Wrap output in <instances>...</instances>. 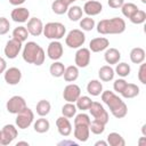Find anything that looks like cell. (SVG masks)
Masks as SVG:
<instances>
[{
  "instance_id": "obj_29",
  "label": "cell",
  "mask_w": 146,
  "mask_h": 146,
  "mask_svg": "<svg viewBox=\"0 0 146 146\" xmlns=\"http://www.w3.org/2000/svg\"><path fill=\"white\" fill-rule=\"evenodd\" d=\"M33 128H34V131H36L38 133H44L49 130L50 128V123L47 119H44V116H41L40 119H38L34 124H33Z\"/></svg>"
},
{
  "instance_id": "obj_14",
  "label": "cell",
  "mask_w": 146,
  "mask_h": 146,
  "mask_svg": "<svg viewBox=\"0 0 146 146\" xmlns=\"http://www.w3.org/2000/svg\"><path fill=\"white\" fill-rule=\"evenodd\" d=\"M5 81L10 86H16L22 80V72L17 67H9L5 71Z\"/></svg>"
},
{
  "instance_id": "obj_51",
  "label": "cell",
  "mask_w": 146,
  "mask_h": 146,
  "mask_svg": "<svg viewBox=\"0 0 146 146\" xmlns=\"http://www.w3.org/2000/svg\"><path fill=\"white\" fill-rule=\"evenodd\" d=\"M62 1H63V2L65 3V5H67V6L70 7V6H71V5L73 3V2H75L76 0H62Z\"/></svg>"
},
{
  "instance_id": "obj_39",
  "label": "cell",
  "mask_w": 146,
  "mask_h": 146,
  "mask_svg": "<svg viewBox=\"0 0 146 146\" xmlns=\"http://www.w3.org/2000/svg\"><path fill=\"white\" fill-rule=\"evenodd\" d=\"M105 125H106V124H104V123H102V122H99V121L94 120L92 122H90L89 129H90V131H91L94 135H102V133L105 131Z\"/></svg>"
},
{
  "instance_id": "obj_22",
  "label": "cell",
  "mask_w": 146,
  "mask_h": 146,
  "mask_svg": "<svg viewBox=\"0 0 146 146\" xmlns=\"http://www.w3.org/2000/svg\"><path fill=\"white\" fill-rule=\"evenodd\" d=\"M114 74H115V72L111 65H104L98 71V76H99L100 81H103V82L112 81L114 79Z\"/></svg>"
},
{
  "instance_id": "obj_33",
  "label": "cell",
  "mask_w": 146,
  "mask_h": 146,
  "mask_svg": "<svg viewBox=\"0 0 146 146\" xmlns=\"http://www.w3.org/2000/svg\"><path fill=\"white\" fill-rule=\"evenodd\" d=\"M75 103H76V104H75L76 108H78V110H81V111L83 112V111L89 110V107H90L91 104H92V100H91V98H90L89 96H80V97L76 99Z\"/></svg>"
},
{
  "instance_id": "obj_35",
  "label": "cell",
  "mask_w": 146,
  "mask_h": 146,
  "mask_svg": "<svg viewBox=\"0 0 146 146\" xmlns=\"http://www.w3.org/2000/svg\"><path fill=\"white\" fill-rule=\"evenodd\" d=\"M116 66H115V70H114V72L119 75V76H121V78H125V76H128L129 74H130V72H131V67H130V65L129 64H127V63H117V64H115Z\"/></svg>"
},
{
  "instance_id": "obj_12",
  "label": "cell",
  "mask_w": 146,
  "mask_h": 146,
  "mask_svg": "<svg viewBox=\"0 0 146 146\" xmlns=\"http://www.w3.org/2000/svg\"><path fill=\"white\" fill-rule=\"evenodd\" d=\"M80 96H81V89L75 83H70L64 88L63 98L68 103H75Z\"/></svg>"
},
{
  "instance_id": "obj_1",
  "label": "cell",
  "mask_w": 146,
  "mask_h": 146,
  "mask_svg": "<svg viewBox=\"0 0 146 146\" xmlns=\"http://www.w3.org/2000/svg\"><path fill=\"white\" fill-rule=\"evenodd\" d=\"M100 96H102V100L104 102V104H106L108 106V108H110V111L114 117L122 119L127 115V113H128L127 104L122 100V98H120L113 91H111V90L104 91L103 90Z\"/></svg>"
},
{
  "instance_id": "obj_44",
  "label": "cell",
  "mask_w": 146,
  "mask_h": 146,
  "mask_svg": "<svg viewBox=\"0 0 146 146\" xmlns=\"http://www.w3.org/2000/svg\"><path fill=\"white\" fill-rule=\"evenodd\" d=\"M138 80L143 84H146V64L144 62L140 64L139 70H138Z\"/></svg>"
},
{
  "instance_id": "obj_10",
  "label": "cell",
  "mask_w": 146,
  "mask_h": 146,
  "mask_svg": "<svg viewBox=\"0 0 146 146\" xmlns=\"http://www.w3.org/2000/svg\"><path fill=\"white\" fill-rule=\"evenodd\" d=\"M90 58H91V52L88 48H83V47L78 48L75 56H74L75 66L81 67V68L87 67L90 64Z\"/></svg>"
},
{
  "instance_id": "obj_53",
  "label": "cell",
  "mask_w": 146,
  "mask_h": 146,
  "mask_svg": "<svg viewBox=\"0 0 146 146\" xmlns=\"http://www.w3.org/2000/svg\"><path fill=\"white\" fill-rule=\"evenodd\" d=\"M16 145H17V146H18V145H29V143H27V141H18Z\"/></svg>"
},
{
  "instance_id": "obj_11",
  "label": "cell",
  "mask_w": 146,
  "mask_h": 146,
  "mask_svg": "<svg viewBox=\"0 0 146 146\" xmlns=\"http://www.w3.org/2000/svg\"><path fill=\"white\" fill-rule=\"evenodd\" d=\"M25 107H26V102L22 96H13L8 99L6 104L7 111L11 114H17Z\"/></svg>"
},
{
  "instance_id": "obj_20",
  "label": "cell",
  "mask_w": 146,
  "mask_h": 146,
  "mask_svg": "<svg viewBox=\"0 0 146 146\" xmlns=\"http://www.w3.org/2000/svg\"><path fill=\"white\" fill-rule=\"evenodd\" d=\"M73 135L75 137L76 140L81 141V143H86L89 139L90 136V129L89 125H84V124H74V131Z\"/></svg>"
},
{
  "instance_id": "obj_46",
  "label": "cell",
  "mask_w": 146,
  "mask_h": 146,
  "mask_svg": "<svg viewBox=\"0 0 146 146\" xmlns=\"http://www.w3.org/2000/svg\"><path fill=\"white\" fill-rule=\"evenodd\" d=\"M6 70H7V63L2 57H0V74L5 73Z\"/></svg>"
},
{
  "instance_id": "obj_24",
  "label": "cell",
  "mask_w": 146,
  "mask_h": 146,
  "mask_svg": "<svg viewBox=\"0 0 146 146\" xmlns=\"http://www.w3.org/2000/svg\"><path fill=\"white\" fill-rule=\"evenodd\" d=\"M120 94L123 98H127V99L135 98L136 96L139 95V87L135 83H127V86Z\"/></svg>"
},
{
  "instance_id": "obj_26",
  "label": "cell",
  "mask_w": 146,
  "mask_h": 146,
  "mask_svg": "<svg viewBox=\"0 0 146 146\" xmlns=\"http://www.w3.org/2000/svg\"><path fill=\"white\" fill-rule=\"evenodd\" d=\"M63 76L66 82H74L79 78V67L75 65H70L65 67Z\"/></svg>"
},
{
  "instance_id": "obj_19",
  "label": "cell",
  "mask_w": 146,
  "mask_h": 146,
  "mask_svg": "<svg viewBox=\"0 0 146 146\" xmlns=\"http://www.w3.org/2000/svg\"><path fill=\"white\" fill-rule=\"evenodd\" d=\"M103 10V5L96 0H88L83 6V13L88 16H96Z\"/></svg>"
},
{
  "instance_id": "obj_7",
  "label": "cell",
  "mask_w": 146,
  "mask_h": 146,
  "mask_svg": "<svg viewBox=\"0 0 146 146\" xmlns=\"http://www.w3.org/2000/svg\"><path fill=\"white\" fill-rule=\"evenodd\" d=\"M88 111L90 112V114L94 117V120L99 121V122H102L104 124H106L108 122V119H110L108 113H107V111L104 108V106L100 103L92 102V104H91V106L89 107Z\"/></svg>"
},
{
  "instance_id": "obj_13",
  "label": "cell",
  "mask_w": 146,
  "mask_h": 146,
  "mask_svg": "<svg viewBox=\"0 0 146 146\" xmlns=\"http://www.w3.org/2000/svg\"><path fill=\"white\" fill-rule=\"evenodd\" d=\"M64 54V48L63 44L58 40H52L47 48V55L50 59L52 60H58Z\"/></svg>"
},
{
  "instance_id": "obj_18",
  "label": "cell",
  "mask_w": 146,
  "mask_h": 146,
  "mask_svg": "<svg viewBox=\"0 0 146 146\" xmlns=\"http://www.w3.org/2000/svg\"><path fill=\"white\" fill-rule=\"evenodd\" d=\"M56 127L59 135L63 137H68L72 133V124L70 120L65 116H59L56 120Z\"/></svg>"
},
{
  "instance_id": "obj_40",
  "label": "cell",
  "mask_w": 146,
  "mask_h": 146,
  "mask_svg": "<svg viewBox=\"0 0 146 146\" xmlns=\"http://www.w3.org/2000/svg\"><path fill=\"white\" fill-rule=\"evenodd\" d=\"M129 19L133 24H137V25L138 24H143L146 21V13L144 10H141V9H138Z\"/></svg>"
},
{
  "instance_id": "obj_36",
  "label": "cell",
  "mask_w": 146,
  "mask_h": 146,
  "mask_svg": "<svg viewBox=\"0 0 146 146\" xmlns=\"http://www.w3.org/2000/svg\"><path fill=\"white\" fill-rule=\"evenodd\" d=\"M76 111H78V108H76V106L74 105V103H66L65 105H63V107H62V114H63V116H65V117H67V119H71V117H73V116H75V114H76Z\"/></svg>"
},
{
  "instance_id": "obj_4",
  "label": "cell",
  "mask_w": 146,
  "mask_h": 146,
  "mask_svg": "<svg viewBox=\"0 0 146 146\" xmlns=\"http://www.w3.org/2000/svg\"><path fill=\"white\" fill-rule=\"evenodd\" d=\"M43 35L50 40H59L65 36L66 27L59 22H49L43 25Z\"/></svg>"
},
{
  "instance_id": "obj_25",
  "label": "cell",
  "mask_w": 146,
  "mask_h": 146,
  "mask_svg": "<svg viewBox=\"0 0 146 146\" xmlns=\"http://www.w3.org/2000/svg\"><path fill=\"white\" fill-rule=\"evenodd\" d=\"M130 60L133 63V64H141L144 60H145V50L140 47H136V48H132L131 51H130Z\"/></svg>"
},
{
  "instance_id": "obj_21",
  "label": "cell",
  "mask_w": 146,
  "mask_h": 146,
  "mask_svg": "<svg viewBox=\"0 0 146 146\" xmlns=\"http://www.w3.org/2000/svg\"><path fill=\"white\" fill-rule=\"evenodd\" d=\"M104 59L110 65L117 64L121 59V52L116 48H107L104 54Z\"/></svg>"
},
{
  "instance_id": "obj_28",
  "label": "cell",
  "mask_w": 146,
  "mask_h": 146,
  "mask_svg": "<svg viewBox=\"0 0 146 146\" xmlns=\"http://www.w3.org/2000/svg\"><path fill=\"white\" fill-rule=\"evenodd\" d=\"M106 141H107V145L110 146H124L125 145V140L123 139V137L117 133V132H111L107 135L106 137Z\"/></svg>"
},
{
  "instance_id": "obj_23",
  "label": "cell",
  "mask_w": 146,
  "mask_h": 146,
  "mask_svg": "<svg viewBox=\"0 0 146 146\" xmlns=\"http://www.w3.org/2000/svg\"><path fill=\"white\" fill-rule=\"evenodd\" d=\"M87 91L91 96H99L103 92V83L99 80H90L87 84Z\"/></svg>"
},
{
  "instance_id": "obj_50",
  "label": "cell",
  "mask_w": 146,
  "mask_h": 146,
  "mask_svg": "<svg viewBox=\"0 0 146 146\" xmlns=\"http://www.w3.org/2000/svg\"><path fill=\"white\" fill-rule=\"evenodd\" d=\"M143 144H146V137H145V136L141 137V138L138 140V145H139V146H141Z\"/></svg>"
},
{
  "instance_id": "obj_5",
  "label": "cell",
  "mask_w": 146,
  "mask_h": 146,
  "mask_svg": "<svg viewBox=\"0 0 146 146\" xmlns=\"http://www.w3.org/2000/svg\"><path fill=\"white\" fill-rule=\"evenodd\" d=\"M84 42H86V34L82 32V30H79V29L71 30L65 36L66 46L72 49H78L82 47Z\"/></svg>"
},
{
  "instance_id": "obj_42",
  "label": "cell",
  "mask_w": 146,
  "mask_h": 146,
  "mask_svg": "<svg viewBox=\"0 0 146 146\" xmlns=\"http://www.w3.org/2000/svg\"><path fill=\"white\" fill-rule=\"evenodd\" d=\"M10 30V23L8 18L6 17H0V35H5L9 32Z\"/></svg>"
},
{
  "instance_id": "obj_43",
  "label": "cell",
  "mask_w": 146,
  "mask_h": 146,
  "mask_svg": "<svg viewBox=\"0 0 146 146\" xmlns=\"http://www.w3.org/2000/svg\"><path fill=\"white\" fill-rule=\"evenodd\" d=\"M127 81L123 79V78H121V79H116L115 81H114V83H113V89H114V91H116V92H121L123 89H124V87L127 86Z\"/></svg>"
},
{
  "instance_id": "obj_45",
  "label": "cell",
  "mask_w": 146,
  "mask_h": 146,
  "mask_svg": "<svg viewBox=\"0 0 146 146\" xmlns=\"http://www.w3.org/2000/svg\"><path fill=\"white\" fill-rule=\"evenodd\" d=\"M107 3L113 9H119L124 3V0H107Z\"/></svg>"
},
{
  "instance_id": "obj_32",
  "label": "cell",
  "mask_w": 146,
  "mask_h": 146,
  "mask_svg": "<svg viewBox=\"0 0 146 146\" xmlns=\"http://www.w3.org/2000/svg\"><path fill=\"white\" fill-rule=\"evenodd\" d=\"M27 36H29V31H27L26 26H17L13 31V38L19 40L21 42L26 41Z\"/></svg>"
},
{
  "instance_id": "obj_17",
  "label": "cell",
  "mask_w": 146,
  "mask_h": 146,
  "mask_svg": "<svg viewBox=\"0 0 146 146\" xmlns=\"http://www.w3.org/2000/svg\"><path fill=\"white\" fill-rule=\"evenodd\" d=\"M10 17L16 23H25L30 19V10L25 7H16L11 10Z\"/></svg>"
},
{
  "instance_id": "obj_6",
  "label": "cell",
  "mask_w": 146,
  "mask_h": 146,
  "mask_svg": "<svg viewBox=\"0 0 146 146\" xmlns=\"http://www.w3.org/2000/svg\"><path fill=\"white\" fill-rule=\"evenodd\" d=\"M16 127L18 129H27L32 123H33V120H34V113L32 112L31 108H29L27 106L25 108H23L21 112H18L16 114Z\"/></svg>"
},
{
  "instance_id": "obj_16",
  "label": "cell",
  "mask_w": 146,
  "mask_h": 146,
  "mask_svg": "<svg viewBox=\"0 0 146 146\" xmlns=\"http://www.w3.org/2000/svg\"><path fill=\"white\" fill-rule=\"evenodd\" d=\"M110 46V41L107 38L104 36H99V38H95L91 39L89 42V50L92 52H100L104 51L108 48Z\"/></svg>"
},
{
  "instance_id": "obj_8",
  "label": "cell",
  "mask_w": 146,
  "mask_h": 146,
  "mask_svg": "<svg viewBox=\"0 0 146 146\" xmlns=\"http://www.w3.org/2000/svg\"><path fill=\"white\" fill-rule=\"evenodd\" d=\"M18 135L17 128L14 124H5L1 129L0 135V145H9Z\"/></svg>"
},
{
  "instance_id": "obj_47",
  "label": "cell",
  "mask_w": 146,
  "mask_h": 146,
  "mask_svg": "<svg viewBox=\"0 0 146 146\" xmlns=\"http://www.w3.org/2000/svg\"><path fill=\"white\" fill-rule=\"evenodd\" d=\"M25 1H26V0H9V3H10V5H13V6L18 7V6L23 5Z\"/></svg>"
},
{
  "instance_id": "obj_27",
  "label": "cell",
  "mask_w": 146,
  "mask_h": 146,
  "mask_svg": "<svg viewBox=\"0 0 146 146\" xmlns=\"http://www.w3.org/2000/svg\"><path fill=\"white\" fill-rule=\"evenodd\" d=\"M35 110H36V114L39 116H47L49 113H50V110H51V105L48 100L46 99H41L36 103V106H35Z\"/></svg>"
},
{
  "instance_id": "obj_52",
  "label": "cell",
  "mask_w": 146,
  "mask_h": 146,
  "mask_svg": "<svg viewBox=\"0 0 146 146\" xmlns=\"http://www.w3.org/2000/svg\"><path fill=\"white\" fill-rule=\"evenodd\" d=\"M141 131H143V136H146V124L141 127Z\"/></svg>"
},
{
  "instance_id": "obj_2",
  "label": "cell",
  "mask_w": 146,
  "mask_h": 146,
  "mask_svg": "<svg viewBox=\"0 0 146 146\" xmlns=\"http://www.w3.org/2000/svg\"><path fill=\"white\" fill-rule=\"evenodd\" d=\"M22 57L24 62L29 64H33L35 66H40L43 64L46 54L41 46H39L34 41H27L23 48Z\"/></svg>"
},
{
  "instance_id": "obj_56",
  "label": "cell",
  "mask_w": 146,
  "mask_h": 146,
  "mask_svg": "<svg viewBox=\"0 0 146 146\" xmlns=\"http://www.w3.org/2000/svg\"><path fill=\"white\" fill-rule=\"evenodd\" d=\"M81 1H82V0H81Z\"/></svg>"
},
{
  "instance_id": "obj_3",
  "label": "cell",
  "mask_w": 146,
  "mask_h": 146,
  "mask_svg": "<svg viewBox=\"0 0 146 146\" xmlns=\"http://www.w3.org/2000/svg\"><path fill=\"white\" fill-rule=\"evenodd\" d=\"M97 32L100 34H121L125 31V22L121 17L102 19L97 24Z\"/></svg>"
},
{
  "instance_id": "obj_54",
  "label": "cell",
  "mask_w": 146,
  "mask_h": 146,
  "mask_svg": "<svg viewBox=\"0 0 146 146\" xmlns=\"http://www.w3.org/2000/svg\"><path fill=\"white\" fill-rule=\"evenodd\" d=\"M140 1H141L143 3H146V0H140Z\"/></svg>"
},
{
  "instance_id": "obj_31",
  "label": "cell",
  "mask_w": 146,
  "mask_h": 146,
  "mask_svg": "<svg viewBox=\"0 0 146 146\" xmlns=\"http://www.w3.org/2000/svg\"><path fill=\"white\" fill-rule=\"evenodd\" d=\"M82 14H83V10L80 6H71L67 9V16L72 22L80 21L82 18Z\"/></svg>"
},
{
  "instance_id": "obj_9",
  "label": "cell",
  "mask_w": 146,
  "mask_h": 146,
  "mask_svg": "<svg viewBox=\"0 0 146 146\" xmlns=\"http://www.w3.org/2000/svg\"><path fill=\"white\" fill-rule=\"evenodd\" d=\"M22 43L23 42H21L19 40H17L15 38H11L10 40H8L6 46H5V49H3L6 57L9 59L16 58L18 56L19 51L22 50Z\"/></svg>"
},
{
  "instance_id": "obj_30",
  "label": "cell",
  "mask_w": 146,
  "mask_h": 146,
  "mask_svg": "<svg viewBox=\"0 0 146 146\" xmlns=\"http://www.w3.org/2000/svg\"><path fill=\"white\" fill-rule=\"evenodd\" d=\"M64 71H65L64 64L62 62H58V60H54V63L49 67V72L51 74V76H54V78H60V76H63Z\"/></svg>"
},
{
  "instance_id": "obj_55",
  "label": "cell",
  "mask_w": 146,
  "mask_h": 146,
  "mask_svg": "<svg viewBox=\"0 0 146 146\" xmlns=\"http://www.w3.org/2000/svg\"><path fill=\"white\" fill-rule=\"evenodd\" d=\"M0 135H1V130H0Z\"/></svg>"
},
{
  "instance_id": "obj_15",
  "label": "cell",
  "mask_w": 146,
  "mask_h": 146,
  "mask_svg": "<svg viewBox=\"0 0 146 146\" xmlns=\"http://www.w3.org/2000/svg\"><path fill=\"white\" fill-rule=\"evenodd\" d=\"M26 29L29 31V34H31L33 36H40L43 32V23L40 18L32 17L27 21Z\"/></svg>"
},
{
  "instance_id": "obj_38",
  "label": "cell",
  "mask_w": 146,
  "mask_h": 146,
  "mask_svg": "<svg viewBox=\"0 0 146 146\" xmlns=\"http://www.w3.org/2000/svg\"><path fill=\"white\" fill-rule=\"evenodd\" d=\"M96 23H95V19L91 18L90 16H87V17H83L81 21H80V27L82 31H91L94 30Z\"/></svg>"
},
{
  "instance_id": "obj_48",
  "label": "cell",
  "mask_w": 146,
  "mask_h": 146,
  "mask_svg": "<svg viewBox=\"0 0 146 146\" xmlns=\"http://www.w3.org/2000/svg\"><path fill=\"white\" fill-rule=\"evenodd\" d=\"M58 145H72V146H76V143H74L72 140H63V141H59Z\"/></svg>"
},
{
  "instance_id": "obj_34",
  "label": "cell",
  "mask_w": 146,
  "mask_h": 146,
  "mask_svg": "<svg viewBox=\"0 0 146 146\" xmlns=\"http://www.w3.org/2000/svg\"><path fill=\"white\" fill-rule=\"evenodd\" d=\"M139 8L137 7V5L132 3V2H127V3H123L122 7H121V11H122V15L127 18H130Z\"/></svg>"
},
{
  "instance_id": "obj_41",
  "label": "cell",
  "mask_w": 146,
  "mask_h": 146,
  "mask_svg": "<svg viewBox=\"0 0 146 146\" xmlns=\"http://www.w3.org/2000/svg\"><path fill=\"white\" fill-rule=\"evenodd\" d=\"M91 122L90 117L88 114L86 113H80L78 115H75V119H74V124H84V125H89Z\"/></svg>"
},
{
  "instance_id": "obj_49",
  "label": "cell",
  "mask_w": 146,
  "mask_h": 146,
  "mask_svg": "<svg viewBox=\"0 0 146 146\" xmlns=\"http://www.w3.org/2000/svg\"><path fill=\"white\" fill-rule=\"evenodd\" d=\"M107 146V141H104V140H98L95 143V146Z\"/></svg>"
},
{
  "instance_id": "obj_37",
  "label": "cell",
  "mask_w": 146,
  "mask_h": 146,
  "mask_svg": "<svg viewBox=\"0 0 146 146\" xmlns=\"http://www.w3.org/2000/svg\"><path fill=\"white\" fill-rule=\"evenodd\" d=\"M67 9H68V6L65 5L62 0H55L51 3V10L57 15H63L67 13Z\"/></svg>"
}]
</instances>
